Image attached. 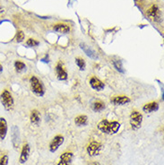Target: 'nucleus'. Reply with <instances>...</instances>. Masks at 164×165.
<instances>
[{
  "label": "nucleus",
  "mask_w": 164,
  "mask_h": 165,
  "mask_svg": "<svg viewBox=\"0 0 164 165\" xmlns=\"http://www.w3.org/2000/svg\"><path fill=\"white\" fill-rule=\"evenodd\" d=\"M55 71H56V77L58 80L60 81H65L67 79L68 75H67V73L66 71L65 70L62 63L58 62L56 66V68H55Z\"/></svg>",
  "instance_id": "obj_9"
},
{
  "label": "nucleus",
  "mask_w": 164,
  "mask_h": 165,
  "mask_svg": "<svg viewBox=\"0 0 164 165\" xmlns=\"http://www.w3.org/2000/svg\"><path fill=\"white\" fill-rule=\"evenodd\" d=\"M88 122V118L85 115H80L78 117L75 118L74 119V123L77 126H85Z\"/></svg>",
  "instance_id": "obj_19"
},
{
  "label": "nucleus",
  "mask_w": 164,
  "mask_h": 165,
  "mask_svg": "<svg viewBox=\"0 0 164 165\" xmlns=\"http://www.w3.org/2000/svg\"><path fill=\"white\" fill-rule=\"evenodd\" d=\"M136 1H140V2H141V1H143V0H136Z\"/></svg>",
  "instance_id": "obj_29"
},
{
  "label": "nucleus",
  "mask_w": 164,
  "mask_h": 165,
  "mask_svg": "<svg viewBox=\"0 0 164 165\" xmlns=\"http://www.w3.org/2000/svg\"><path fill=\"white\" fill-rule=\"evenodd\" d=\"M30 83L32 91L35 95L41 97L45 94V88L39 78H37L36 76H32L30 79Z\"/></svg>",
  "instance_id": "obj_3"
},
{
  "label": "nucleus",
  "mask_w": 164,
  "mask_h": 165,
  "mask_svg": "<svg viewBox=\"0 0 164 165\" xmlns=\"http://www.w3.org/2000/svg\"><path fill=\"white\" fill-rule=\"evenodd\" d=\"M148 17L154 21V22H160L161 21V12H160V9L159 7L156 5H152L146 12Z\"/></svg>",
  "instance_id": "obj_6"
},
{
  "label": "nucleus",
  "mask_w": 164,
  "mask_h": 165,
  "mask_svg": "<svg viewBox=\"0 0 164 165\" xmlns=\"http://www.w3.org/2000/svg\"><path fill=\"white\" fill-rule=\"evenodd\" d=\"M159 110V104L158 102H150V103H147L145 104L144 107H143V110L145 112V113H152V112H155Z\"/></svg>",
  "instance_id": "obj_15"
},
{
  "label": "nucleus",
  "mask_w": 164,
  "mask_h": 165,
  "mask_svg": "<svg viewBox=\"0 0 164 165\" xmlns=\"http://www.w3.org/2000/svg\"><path fill=\"white\" fill-rule=\"evenodd\" d=\"M105 108V103L102 102H96L93 105V110L94 111H101Z\"/></svg>",
  "instance_id": "obj_21"
},
{
  "label": "nucleus",
  "mask_w": 164,
  "mask_h": 165,
  "mask_svg": "<svg viewBox=\"0 0 164 165\" xmlns=\"http://www.w3.org/2000/svg\"><path fill=\"white\" fill-rule=\"evenodd\" d=\"M102 148V145L100 142L93 141L87 146V153L90 156H97L100 154Z\"/></svg>",
  "instance_id": "obj_5"
},
{
  "label": "nucleus",
  "mask_w": 164,
  "mask_h": 165,
  "mask_svg": "<svg viewBox=\"0 0 164 165\" xmlns=\"http://www.w3.org/2000/svg\"><path fill=\"white\" fill-rule=\"evenodd\" d=\"M3 71V67H2V66H1V64H0V73Z\"/></svg>",
  "instance_id": "obj_27"
},
{
  "label": "nucleus",
  "mask_w": 164,
  "mask_h": 165,
  "mask_svg": "<svg viewBox=\"0 0 164 165\" xmlns=\"http://www.w3.org/2000/svg\"><path fill=\"white\" fill-rule=\"evenodd\" d=\"M74 158V154L71 152H65L61 154L57 165H71Z\"/></svg>",
  "instance_id": "obj_10"
},
{
  "label": "nucleus",
  "mask_w": 164,
  "mask_h": 165,
  "mask_svg": "<svg viewBox=\"0 0 164 165\" xmlns=\"http://www.w3.org/2000/svg\"><path fill=\"white\" fill-rule=\"evenodd\" d=\"M14 68L17 72H22V71L26 69V66L23 62H22L20 60H17V61L14 62Z\"/></svg>",
  "instance_id": "obj_20"
},
{
  "label": "nucleus",
  "mask_w": 164,
  "mask_h": 165,
  "mask_svg": "<svg viewBox=\"0 0 164 165\" xmlns=\"http://www.w3.org/2000/svg\"><path fill=\"white\" fill-rule=\"evenodd\" d=\"M119 128H120V124L117 121L109 122L107 119H103L98 124V129L102 133H105L108 135H114L117 133Z\"/></svg>",
  "instance_id": "obj_1"
},
{
  "label": "nucleus",
  "mask_w": 164,
  "mask_h": 165,
  "mask_svg": "<svg viewBox=\"0 0 164 165\" xmlns=\"http://www.w3.org/2000/svg\"><path fill=\"white\" fill-rule=\"evenodd\" d=\"M30 120L32 124L38 126L41 122V114L37 110H32L30 115Z\"/></svg>",
  "instance_id": "obj_16"
},
{
  "label": "nucleus",
  "mask_w": 164,
  "mask_h": 165,
  "mask_svg": "<svg viewBox=\"0 0 164 165\" xmlns=\"http://www.w3.org/2000/svg\"><path fill=\"white\" fill-rule=\"evenodd\" d=\"M130 126L133 130H137L141 127L143 122V115L136 110H134L130 114Z\"/></svg>",
  "instance_id": "obj_4"
},
{
  "label": "nucleus",
  "mask_w": 164,
  "mask_h": 165,
  "mask_svg": "<svg viewBox=\"0 0 164 165\" xmlns=\"http://www.w3.org/2000/svg\"><path fill=\"white\" fill-rule=\"evenodd\" d=\"M11 137H12V144H13L14 147L15 149H17L20 145V132H19V128L17 126H13Z\"/></svg>",
  "instance_id": "obj_8"
},
{
  "label": "nucleus",
  "mask_w": 164,
  "mask_h": 165,
  "mask_svg": "<svg viewBox=\"0 0 164 165\" xmlns=\"http://www.w3.org/2000/svg\"><path fill=\"white\" fill-rule=\"evenodd\" d=\"M24 40V33L22 31H18L16 33V37H15V41L17 42H22Z\"/></svg>",
  "instance_id": "obj_24"
},
{
  "label": "nucleus",
  "mask_w": 164,
  "mask_h": 165,
  "mask_svg": "<svg viewBox=\"0 0 164 165\" xmlns=\"http://www.w3.org/2000/svg\"><path fill=\"white\" fill-rule=\"evenodd\" d=\"M8 164V156L6 154L3 155L0 158V165H7Z\"/></svg>",
  "instance_id": "obj_26"
},
{
  "label": "nucleus",
  "mask_w": 164,
  "mask_h": 165,
  "mask_svg": "<svg viewBox=\"0 0 164 165\" xmlns=\"http://www.w3.org/2000/svg\"><path fill=\"white\" fill-rule=\"evenodd\" d=\"M30 152H31L30 145L28 144L23 145L21 154H20V158H19V163L21 164H23L27 162V160L29 159V156H30Z\"/></svg>",
  "instance_id": "obj_11"
},
{
  "label": "nucleus",
  "mask_w": 164,
  "mask_h": 165,
  "mask_svg": "<svg viewBox=\"0 0 164 165\" xmlns=\"http://www.w3.org/2000/svg\"><path fill=\"white\" fill-rule=\"evenodd\" d=\"M39 44H40L39 41H37L34 40V39H29V40L26 41V45L29 46V47H36V46H38Z\"/></svg>",
  "instance_id": "obj_25"
},
{
  "label": "nucleus",
  "mask_w": 164,
  "mask_h": 165,
  "mask_svg": "<svg viewBox=\"0 0 164 165\" xmlns=\"http://www.w3.org/2000/svg\"><path fill=\"white\" fill-rule=\"evenodd\" d=\"M80 47H81V49L84 51V53L88 56L89 57L93 58V59H97V57H97V54H95V52H94L90 47H88V46L85 45L84 43H81V44H80Z\"/></svg>",
  "instance_id": "obj_17"
},
{
  "label": "nucleus",
  "mask_w": 164,
  "mask_h": 165,
  "mask_svg": "<svg viewBox=\"0 0 164 165\" xmlns=\"http://www.w3.org/2000/svg\"><path fill=\"white\" fill-rule=\"evenodd\" d=\"M130 102L131 100L127 96H115L111 99V103L114 105H125Z\"/></svg>",
  "instance_id": "obj_13"
},
{
  "label": "nucleus",
  "mask_w": 164,
  "mask_h": 165,
  "mask_svg": "<svg viewBox=\"0 0 164 165\" xmlns=\"http://www.w3.org/2000/svg\"><path fill=\"white\" fill-rule=\"evenodd\" d=\"M0 10H1V11H2V8H1V7H0Z\"/></svg>",
  "instance_id": "obj_30"
},
{
  "label": "nucleus",
  "mask_w": 164,
  "mask_h": 165,
  "mask_svg": "<svg viewBox=\"0 0 164 165\" xmlns=\"http://www.w3.org/2000/svg\"><path fill=\"white\" fill-rule=\"evenodd\" d=\"M7 134V122L4 118H0V139L4 140Z\"/></svg>",
  "instance_id": "obj_14"
},
{
  "label": "nucleus",
  "mask_w": 164,
  "mask_h": 165,
  "mask_svg": "<svg viewBox=\"0 0 164 165\" xmlns=\"http://www.w3.org/2000/svg\"><path fill=\"white\" fill-rule=\"evenodd\" d=\"M53 30L58 33H67L70 31V28L68 25L64 23H58L53 26Z\"/></svg>",
  "instance_id": "obj_18"
},
{
  "label": "nucleus",
  "mask_w": 164,
  "mask_h": 165,
  "mask_svg": "<svg viewBox=\"0 0 164 165\" xmlns=\"http://www.w3.org/2000/svg\"><path fill=\"white\" fill-rule=\"evenodd\" d=\"M90 85L93 89L96 90V91H102L105 87L104 83H102L99 78H97L96 76H93L90 79Z\"/></svg>",
  "instance_id": "obj_12"
},
{
  "label": "nucleus",
  "mask_w": 164,
  "mask_h": 165,
  "mask_svg": "<svg viewBox=\"0 0 164 165\" xmlns=\"http://www.w3.org/2000/svg\"><path fill=\"white\" fill-rule=\"evenodd\" d=\"M75 63H76V65H77V66L79 67L80 70H84V69H85L86 64H85L84 59H83V58H81V57H76V58H75Z\"/></svg>",
  "instance_id": "obj_22"
},
{
  "label": "nucleus",
  "mask_w": 164,
  "mask_h": 165,
  "mask_svg": "<svg viewBox=\"0 0 164 165\" xmlns=\"http://www.w3.org/2000/svg\"><path fill=\"white\" fill-rule=\"evenodd\" d=\"M0 102L5 110L10 111L14 109V101L13 95L8 90H4L2 92V93L0 94Z\"/></svg>",
  "instance_id": "obj_2"
},
{
  "label": "nucleus",
  "mask_w": 164,
  "mask_h": 165,
  "mask_svg": "<svg viewBox=\"0 0 164 165\" xmlns=\"http://www.w3.org/2000/svg\"><path fill=\"white\" fill-rule=\"evenodd\" d=\"M64 140L65 139H64L63 136H61V135L56 136L50 144V151L51 153H55L60 147V145H62V144L64 143Z\"/></svg>",
  "instance_id": "obj_7"
},
{
  "label": "nucleus",
  "mask_w": 164,
  "mask_h": 165,
  "mask_svg": "<svg viewBox=\"0 0 164 165\" xmlns=\"http://www.w3.org/2000/svg\"><path fill=\"white\" fill-rule=\"evenodd\" d=\"M113 65H114L115 68H116L117 71H119V72H121V73L124 72V69H123L121 61H119V60H115V61L113 62Z\"/></svg>",
  "instance_id": "obj_23"
},
{
  "label": "nucleus",
  "mask_w": 164,
  "mask_h": 165,
  "mask_svg": "<svg viewBox=\"0 0 164 165\" xmlns=\"http://www.w3.org/2000/svg\"><path fill=\"white\" fill-rule=\"evenodd\" d=\"M93 165H100V164H99L98 163H93Z\"/></svg>",
  "instance_id": "obj_28"
}]
</instances>
